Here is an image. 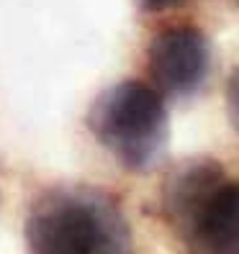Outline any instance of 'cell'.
<instances>
[{
	"label": "cell",
	"mask_w": 239,
	"mask_h": 254,
	"mask_svg": "<svg viewBox=\"0 0 239 254\" xmlns=\"http://www.w3.org/2000/svg\"><path fill=\"white\" fill-rule=\"evenodd\" d=\"M227 113H229V124L239 133V64L232 69L227 80Z\"/></svg>",
	"instance_id": "6"
},
{
	"label": "cell",
	"mask_w": 239,
	"mask_h": 254,
	"mask_svg": "<svg viewBox=\"0 0 239 254\" xmlns=\"http://www.w3.org/2000/svg\"><path fill=\"white\" fill-rule=\"evenodd\" d=\"M196 3H201V0H134L137 10L147 18H159V16H167V13H177Z\"/></svg>",
	"instance_id": "5"
},
{
	"label": "cell",
	"mask_w": 239,
	"mask_h": 254,
	"mask_svg": "<svg viewBox=\"0 0 239 254\" xmlns=\"http://www.w3.org/2000/svg\"><path fill=\"white\" fill-rule=\"evenodd\" d=\"M28 254H137L121 198L90 183H54L26 213Z\"/></svg>",
	"instance_id": "2"
},
{
	"label": "cell",
	"mask_w": 239,
	"mask_h": 254,
	"mask_svg": "<svg viewBox=\"0 0 239 254\" xmlns=\"http://www.w3.org/2000/svg\"><path fill=\"white\" fill-rule=\"evenodd\" d=\"M214 69V47L201 26L170 21L147 41L144 74L165 100L196 98Z\"/></svg>",
	"instance_id": "4"
},
{
	"label": "cell",
	"mask_w": 239,
	"mask_h": 254,
	"mask_svg": "<svg viewBox=\"0 0 239 254\" xmlns=\"http://www.w3.org/2000/svg\"><path fill=\"white\" fill-rule=\"evenodd\" d=\"M155 216L180 254H239V167L214 154L172 162L155 190Z\"/></svg>",
	"instance_id": "1"
},
{
	"label": "cell",
	"mask_w": 239,
	"mask_h": 254,
	"mask_svg": "<svg viewBox=\"0 0 239 254\" xmlns=\"http://www.w3.org/2000/svg\"><path fill=\"white\" fill-rule=\"evenodd\" d=\"M237 5H239V0H237Z\"/></svg>",
	"instance_id": "7"
},
{
	"label": "cell",
	"mask_w": 239,
	"mask_h": 254,
	"mask_svg": "<svg viewBox=\"0 0 239 254\" xmlns=\"http://www.w3.org/2000/svg\"><path fill=\"white\" fill-rule=\"evenodd\" d=\"M85 126L118 167L131 175L155 170L167 152V103L144 80H121L98 93Z\"/></svg>",
	"instance_id": "3"
}]
</instances>
